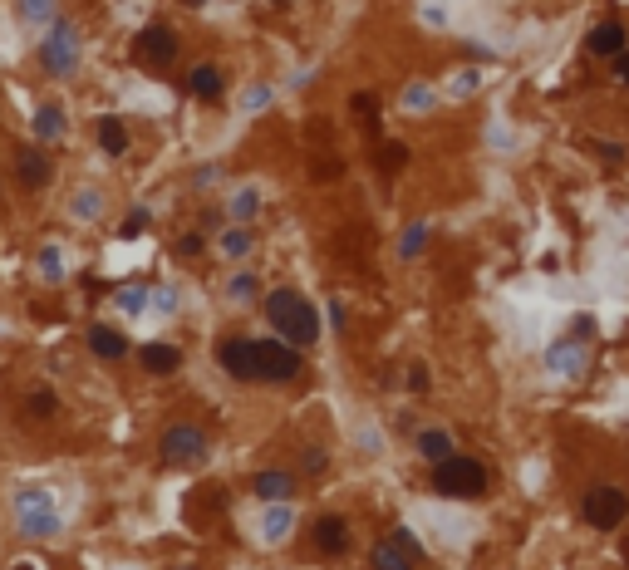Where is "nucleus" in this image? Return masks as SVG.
<instances>
[{
	"label": "nucleus",
	"mask_w": 629,
	"mask_h": 570,
	"mask_svg": "<svg viewBox=\"0 0 629 570\" xmlns=\"http://www.w3.org/2000/svg\"><path fill=\"white\" fill-rule=\"evenodd\" d=\"M55 15V0H20V20L35 25V20H50Z\"/></svg>",
	"instance_id": "25"
},
{
	"label": "nucleus",
	"mask_w": 629,
	"mask_h": 570,
	"mask_svg": "<svg viewBox=\"0 0 629 570\" xmlns=\"http://www.w3.org/2000/svg\"><path fill=\"white\" fill-rule=\"evenodd\" d=\"M133 59H138L143 69L163 74V69H172V59H177V35H172L168 25H143V30L133 35Z\"/></svg>",
	"instance_id": "5"
},
{
	"label": "nucleus",
	"mask_w": 629,
	"mask_h": 570,
	"mask_svg": "<svg viewBox=\"0 0 629 570\" xmlns=\"http://www.w3.org/2000/svg\"><path fill=\"white\" fill-rule=\"evenodd\" d=\"M99 202H104L99 192H74L69 212H74V217H84V222H94V217H99Z\"/></svg>",
	"instance_id": "24"
},
{
	"label": "nucleus",
	"mask_w": 629,
	"mask_h": 570,
	"mask_svg": "<svg viewBox=\"0 0 629 570\" xmlns=\"http://www.w3.org/2000/svg\"><path fill=\"white\" fill-rule=\"evenodd\" d=\"M266 320H271V325H276V335L290 340L295 349L320 340V315H315V305H310L300 290H290V285H281V290H271V295H266Z\"/></svg>",
	"instance_id": "1"
},
{
	"label": "nucleus",
	"mask_w": 629,
	"mask_h": 570,
	"mask_svg": "<svg viewBox=\"0 0 629 570\" xmlns=\"http://www.w3.org/2000/svg\"><path fill=\"white\" fill-rule=\"evenodd\" d=\"M408 389H428V369H408Z\"/></svg>",
	"instance_id": "35"
},
{
	"label": "nucleus",
	"mask_w": 629,
	"mask_h": 570,
	"mask_svg": "<svg viewBox=\"0 0 629 570\" xmlns=\"http://www.w3.org/2000/svg\"><path fill=\"white\" fill-rule=\"evenodd\" d=\"M177 570H197V566H177Z\"/></svg>",
	"instance_id": "38"
},
{
	"label": "nucleus",
	"mask_w": 629,
	"mask_h": 570,
	"mask_svg": "<svg viewBox=\"0 0 629 570\" xmlns=\"http://www.w3.org/2000/svg\"><path fill=\"white\" fill-rule=\"evenodd\" d=\"M202 251H207L202 231H187V236H177V256H202Z\"/></svg>",
	"instance_id": "27"
},
{
	"label": "nucleus",
	"mask_w": 629,
	"mask_h": 570,
	"mask_svg": "<svg viewBox=\"0 0 629 570\" xmlns=\"http://www.w3.org/2000/svg\"><path fill=\"white\" fill-rule=\"evenodd\" d=\"M487 482H492V477H487V467H482L477 457L453 453L448 462L433 467V492H438V497H453V502H472V497H482Z\"/></svg>",
	"instance_id": "2"
},
{
	"label": "nucleus",
	"mask_w": 629,
	"mask_h": 570,
	"mask_svg": "<svg viewBox=\"0 0 629 570\" xmlns=\"http://www.w3.org/2000/svg\"><path fill=\"white\" fill-rule=\"evenodd\" d=\"M35 55H40V69H45V74L64 79V74L79 64V25H74V20H55Z\"/></svg>",
	"instance_id": "3"
},
{
	"label": "nucleus",
	"mask_w": 629,
	"mask_h": 570,
	"mask_svg": "<svg viewBox=\"0 0 629 570\" xmlns=\"http://www.w3.org/2000/svg\"><path fill=\"white\" fill-rule=\"evenodd\" d=\"M15 512H20V531H25V536H55L59 531L50 492H40V487H25V492L15 497Z\"/></svg>",
	"instance_id": "8"
},
{
	"label": "nucleus",
	"mask_w": 629,
	"mask_h": 570,
	"mask_svg": "<svg viewBox=\"0 0 629 570\" xmlns=\"http://www.w3.org/2000/svg\"><path fill=\"white\" fill-rule=\"evenodd\" d=\"M55 408H59L55 389H30L25 394V418H55Z\"/></svg>",
	"instance_id": "21"
},
{
	"label": "nucleus",
	"mask_w": 629,
	"mask_h": 570,
	"mask_svg": "<svg viewBox=\"0 0 629 570\" xmlns=\"http://www.w3.org/2000/svg\"><path fill=\"white\" fill-rule=\"evenodd\" d=\"M158 453H163V462L192 467V462L207 457V438H202V428H192V423H172V428H163V438H158Z\"/></svg>",
	"instance_id": "7"
},
{
	"label": "nucleus",
	"mask_w": 629,
	"mask_h": 570,
	"mask_svg": "<svg viewBox=\"0 0 629 570\" xmlns=\"http://www.w3.org/2000/svg\"><path fill=\"white\" fill-rule=\"evenodd\" d=\"M227 295L231 300H251V295H256V276H231Z\"/></svg>",
	"instance_id": "28"
},
{
	"label": "nucleus",
	"mask_w": 629,
	"mask_h": 570,
	"mask_svg": "<svg viewBox=\"0 0 629 570\" xmlns=\"http://www.w3.org/2000/svg\"><path fill=\"white\" fill-rule=\"evenodd\" d=\"M374 570H413V561H418V541L408 536V531H394L389 541H379L374 546Z\"/></svg>",
	"instance_id": "11"
},
{
	"label": "nucleus",
	"mask_w": 629,
	"mask_h": 570,
	"mask_svg": "<svg viewBox=\"0 0 629 570\" xmlns=\"http://www.w3.org/2000/svg\"><path fill=\"white\" fill-rule=\"evenodd\" d=\"M315 551H325V556H344L349 551V521L344 516H320L315 521Z\"/></svg>",
	"instance_id": "15"
},
{
	"label": "nucleus",
	"mask_w": 629,
	"mask_h": 570,
	"mask_svg": "<svg viewBox=\"0 0 629 570\" xmlns=\"http://www.w3.org/2000/svg\"><path fill=\"white\" fill-rule=\"evenodd\" d=\"M89 349H94L99 359H123V354H128V340H123L118 330H109V325H94V330H89Z\"/></svg>",
	"instance_id": "19"
},
{
	"label": "nucleus",
	"mask_w": 629,
	"mask_h": 570,
	"mask_svg": "<svg viewBox=\"0 0 629 570\" xmlns=\"http://www.w3.org/2000/svg\"><path fill=\"white\" fill-rule=\"evenodd\" d=\"M251 492H256L261 502H290V497H295V472H286V467H266V472L251 477Z\"/></svg>",
	"instance_id": "13"
},
{
	"label": "nucleus",
	"mask_w": 629,
	"mask_h": 570,
	"mask_svg": "<svg viewBox=\"0 0 629 570\" xmlns=\"http://www.w3.org/2000/svg\"><path fill=\"white\" fill-rule=\"evenodd\" d=\"M187 94H192L197 104H217V99L227 94V79H222V69H217V64H197V69L187 74Z\"/></svg>",
	"instance_id": "14"
},
{
	"label": "nucleus",
	"mask_w": 629,
	"mask_h": 570,
	"mask_svg": "<svg viewBox=\"0 0 629 570\" xmlns=\"http://www.w3.org/2000/svg\"><path fill=\"white\" fill-rule=\"evenodd\" d=\"M320 467H325V453H315V448H310V453H305V472H320Z\"/></svg>",
	"instance_id": "36"
},
{
	"label": "nucleus",
	"mask_w": 629,
	"mask_h": 570,
	"mask_svg": "<svg viewBox=\"0 0 629 570\" xmlns=\"http://www.w3.org/2000/svg\"><path fill=\"white\" fill-rule=\"evenodd\" d=\"M251 231L246 227H231V231H222V256H231V261H241V256H251Z\"/></svg>",
	"instance_id": "22"
},
{
	"label": "nucleus",
	"mask_w": 629,
	"mask_h": 570,
	"mask_svg": "<svg viewBox=\"0 0 629 570\" xmlns=\"http://www.w3.org/2000/svg\"><path fill=\"white\" fill-rule=\"evenodd\" d=\"M453 453H458V448H453V438H448L443 428H423V433H418V457H428L433 467L448 462Z\"/></svg>",
	"instance_id": "17"
},
{
	"label": "nucleus",
	"mask_w": 629,
	"mask_h": 570,
	"mask_svg": "<svg viewBox=\"0 0 629 570\" xmlns=\"http://www.w3.org/2000/svg\"><path fill=\"white\" fill-rule=\"evenodd\" d=\"M182 5H202V0H182Z\"/></svg>",
	"instance_id": "37"
},
{
	"label": "nucleus",
	"mask_w": 629,
	"mask_h": 570,
	"mask_svg": "<svg viewBox=\"0 0 629 570\" xmlns=\"http://www.w3.org/2000/svg\"><path fill=\"white\" fill-rule=\"evenodd\" d=\"M625 556H629V541H625Z\"/></svg>",
	"instance_id": "39"
},
{
	"label": "nucleus",
	"mask_w": 629,
	"mask_h": 570,
	"mask_svg": "<svg viewBox=\"0 0 629 570\" xmlns=\"http://www.w3.org/2000/svg\"><path fill=\"white\" fill-rule=\"evenodd\" d=\"M290 531V512L281 507V512H271V521H266V536H286Z\"/></svg>",
	"instance_id": "31"
},
{
	"label": "nucleus",
	"mask_w": 629,
	"mask_h": 570,
	"mask_svg": "<svg viewBox=\"0 0 629 570\" xmlns=\"http://www.w3.org/2000/svg\"><path fill=\"white\" fill-rule=\"evenodd\" d=\"M256 212H261V192H256V187H246V192L231 202V217H236V222H251Z\"/></svg>",
	"instance_id": "23"
},
{
	"label": "nucleus",
	"mask_w": 629,
	"mask_h": 570,
	"mask_svg": "<svg viewBox=\"0 0 629 570\" xmlns=\"http://www.w3.org/2000/svg\"><path fill=\"white\" fill-rule=\"evenodd\" d=\"M625 516H629V497L620 492V487H610V482L590 487V492H585V502H580V521H585V526H595V531H615Z\"/></svg>",
	"instance_id": "4"
},
{
	"label": "nucleus",
	"mask_w": 629,
	"mask_h": 570,
	"mask_svg": "<svg viewBox=\"0 0 629 570\" xmlns=\"http://www.w3.org/2000/svg\"><path fill=\"white\" fill-rule=\"evenodd\" d=\"M99 148L109 153V158H123L128 153V123L123 118H99Z\"/></svg>",
	"instance_id": "18"
},
{
	"label": "nucleus",
	"mask_w": 629,
	"mask_h": 570,
	"mask_svg": "<svg viewBox=\"0 0 629 570\" xmlns=\"http://www.w3.org/2000/svg\"><path fill=\"white\" fill-rule=\"evenodd\" d=\"M300 369H305V359H300V349L290 340H281V335H276V340H261V379H266V384H290Z\"/></svg>",
	"instance_id": "9"
},
{
	"label": "nucleus",
	"mask_w": 629,
	"mask_h": 570,
	"mask_svg": "<svg viewBox=\"0 0 629 570\" xmlns=\"http://www.w3.org/2000/svg\"><path fill=\"white\" fill-rule=\"evenodd\" d=\"M379 163H384V172H399L403 163H408V148H403V143H384V148H379Z\"/></svg>",
	"instance_id": "26"
},
{
	"label": "nucleus",
	"mask_w": 629,
	"mask_h": 570,
	"mask_svg": "<svg viewBox=\"0 0 629 570\" xmlns=\"http://www.w3.org/2000/svg\"><path fill=\"white\" fill-rule=\"evenodd\" d=\"M138 359H143V369L158 374V379H168V374L182 369V349H177V344H143Z\"/></svg>",
	"instance_id": "16"
},
{
	"label": "nucleus",
	"mask_w": 629,
	"mask_h": 570,
	"mask_svg": "<svg viewBox=\"0 0 629 570\" xmlns=\"http://www.w3.org/2000/svg\"><path fill=\"white\" fill-rule=\"evenodd\" d=\"M340 163H335V158H325V163H310V177H320V182H335V177H340Z\"/></svg>",
	"instance_id": "30"
},
{
	"label": "nucleus",
	"mask_w": 629,
	"mask_h": 570,
	"mask_svg": "<svg viewBox=\"0 0 629 570\" xmlns=\"http://www.w3.org/2000/svg\"><path fill=\"white\" fill-rule=\"evenodd\" d=\"M35 133H40L45 143H55V138H64V109H59L55 99H45V104L35 109Z\"/></svg>",
	"instance_id": "20"
},
{
	"label": "nucleus",
	"mask_w": 629,
	"mask_h": 570,
	"mask_svg": "<svg viewBox=\"0 0 629 570\" xmlns=\"http://www.w3.org/2000/svg\"><path fill=\"white\" fill-rule=\"evenodd\" d=\"M423 236H428L423 227H413V231H408V236H403V256H418V251H423Z\"/></svg>",
	"instance_id": "32"
},
{
	"label": "nucleus",
	"mask_w": 629,
	"mask_h": 570,
	"mask_svg": "<svg viewBox=\"0 0 629 570\" xmlns=\"http://www.w3.org/2000/svg\"><path fill=\"white\" fill-rule=\"evenodd\" d=\"M585 50H590L595 59H610V64H615V59L629 50L625 25H620V20H600V25H595V30L585 35Z\"/></svg>",
	"instance_id": "12"
},
{
	"label": "nucleus",
	"mask_w": 629,
	"mask_h": 570,
	"mask_svg": "<svg viewBox=\"0 0 629 570\" xmlns=\"http://www.w3.org/2000/svg\"><path fill=\"white\" fill-rule=\"evenodd\" d=\"M615 79H620V84H625V89H629V50H625V55H620V59H615Z\"/></svg>",
	"instance_id": "34"
},
{
	"label": "nucleus",
	"mask_w": 629,
	"mask_h": 570,
	"mask_svg": "<svg viewBox=\"0 0 629 570\" xmlns=\"http://www.w3.org/2000/svg\"><path fill=\"white\" fill-rule=\"evenodd\" d=\"M217 364L227 369L231 379H241V384L261 379V340H241V335H227V340L217 344Z\"/></svg>",
	"instance_id": "6"
},
{
	"label": "nucleus",
	"mask_w": 629,
	"mask_h": 570,
	"mask_svg": "<svg viewBox=\"0 0 629 570\" xmlns=\"http://www.w3.org/2000/svg\"><path fill=\"white\" fill-rule=\"evenodd\" d=\"M15 177H20V187L45 192V187L55 182V163H50V153H40L35 143H20V148H15Z\"/></svg>",
	"instance_id": "10"
},
{
	"label": "nucleus",
	"mask_w": 629,
	"mask_h": 570,
	"mask_svg": "<svg viewBox=\"0 0 629 570\" xmlns=\"http://www.w3.org/2000/svg\"><path fill=\"white\" fill-rule=\"evenodd\" d=\"M349 109H354V114H364V118H374V114H379V99H374V94H354V99H349Z\"/></svg>",
	"instance_id": "29"
},
{
	"label": "nucleus",
	"mask_w": 629,
	"mask_h": 570,
	"mask_svg": "<svg viewBox=\"0 0 629 570\" xmlns=\"http://www.w3.org/2000/svg\"><path fill=\"white\" fill-rule=\"evenodd\" d=\"M143 222H148V217H143V212H133V217L123 222V236H138V231H143Z\"/></svg>",
	"instance_id": "33"
}]
</instances>
